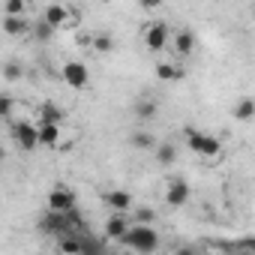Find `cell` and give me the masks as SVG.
<instances>
[{
  "mask_svg": "<svg viewBox=\"0 0 255 255\" xmlns=\"http://www.w3.org/2000/svg\"><path fill=\"white\" fill-rule=\"evenodd\" d=\"M120 243L135 249V252H156L159 249V231L153 228V222H129Z\"/></svg>",
  "mask_w": 255,
  "mask_h": 255,
  "instance_id": "cell-1",
  "label": "cell"
},
{
  "mask_svg": "<svg viewBox=\"0 0 255 255\" xmlns=\"http://www.w3.org/2000/svg\"><path fill=\"white\" fill-rule=\"evenodd\" d=\"M186 147L192 153H198L201 159H216L222 153V141L216 135H207V132H198V129H186Z\"/></svg>",
  "mask_w": 255,
  "mask_h": 255,
  "instance_id": "cell-2",
  "label": "cell"
},
{
  "mask_svg": "<svg viewBox=\"0 0 255 255\" xmlns=\"http://www.w3.org/2000/svg\"><path fill=\"white\" fill-rule=\"evenodd\" d=\"M12 138L21 150H36L39 147V135H36V123L27 120H15L12 123Z\"/></svg>",
  "mask_w": 255,
  "mask_h": 255,
  "instance_id": "cell-3",
  "label": "cell"
},
{
  "mask_svg": "<svg viewBox=\"0 0 255 255\" xmlns=\"http://www.w3.org/2000/svg\"><path fill=\"white\" fill-rule=\"evenodd\" d=\"M63 81H66V87H72V90H84L87 84H90V72H87V66L84 63H78V60H69V63H63Z\"/></svg>",
  "mask_w": 255,
  "mask_h": 255,
  "instance_id": "cell-4",
  "label": "cell"
},
{
  "mask_svg": "<svg viewBox=\"0 0 255 255\" xmlns=\"http://www.w3.org/2000/svg\"><path fill=\"white\" fill-rule=\"evenodd\" d=\"M75 207H78V198H75V192L66 189L63 183L54 186V189L48 192V210H60V213H66V210H75Z\"/></svg>",
  "mask_w": 255,
  "mask_h": 255,
  "instance_id": "cell-5",
  "label": "cell"
},
{
  "mask_svg": "<svg viewBox=\"0 0 255 255\" xmlns=\"http://www.w3.org/2000/svg\"><path fill=\"white\" fill-rule=\"evenodd\" d=\"M168 39H171V33H168V27H165L162 21H153V24L144 30V45H147L150 51H162V48L168 45Z\"/></svg>",
  "mask_w": 255,
  "mask_h": 255,
  "instance_id": "cell-6",
  "label": "cell"
},
{
  "mask_svg": "<svg viewBox=\"0 0 255 255\" xmlns=\"http://www.w3.org/2000/svg\"><path fill=\"white\" fill-rule=\"evenodd\" d=\"M186 201H189V183H186V180H180V177L168 180V189H165V204H168V207H183Z\"/></svg>",
  "mask_w": 255,
  "mask_h": 255,
  "instance_id": "cell-7",
  "label": "cell"
},
{
  "mask_svg": "<svg viewBox=\"0 0 255 255\" xmlns=\"http://www.w3.org/2000/svg\"><path fill=\"white\" fill-rule=\"evenodd\" d=\"M36 135H39V144H45V147H57V144H60V123L39 120Z\"/></svg>",
  "mask_w": 255,
  "mask_h": 255,
  "instance_id": "cell-8",
  "label": "cell"
},
{
  "mask_svg": "<svg viewBox=\"0 0 255 255\" xmlns=\"http://www.w3.org/2000/svg\"><path fill=\"white\" fill-rule=\"evenodd\" d=\"M105 204L114 210V213H126V210H132V195L126 192V189H111L105 195Z\"/></svg>",
  "mask_w": 255,
  "mask_h": 255,
  "instance_id": "cell-9",
  "label": "cell"
},
{
  "mask_svg": "<svg viewBox=\"0 0 255 255\" xmlns=\"http://www.w3.org/2000/svg\"><path fill=\"white\" fill-rule=\"evenodd\" d=\"M126 228H129V219H126L123 213H111V216L105 219V237H108V240H120V237L126 234Z\"/></svg>",
  "mask_w": 255,
  "mask_h": 255,
  "instance_id": "cell-10",
  "label": "cell"
},
{
  "mask_svg": "<svg viewBox=\"0 0 255 255\" xmlns=\"http://www.w3.org/2000/svg\"><path fill=\"white\" fill-rule=\"evenodd\" d=\"M27 30H30V24L24 15H3V33L6 36H24Z\"/></svg>",
  "mask_w": 255,
  "mask_h": 255,
  "instance_id": "cell-11",
  "label": "cell"
},
{
  "mask_svg": "<svg viewBox=\"0 0 255 255\" xmlns=\"http://www.w3.org/2000/svg\"><path fill=\"white\" fill-rule=\"evenodd\" d=\"M51 27H63L66 24V18H69V9L66 6H60V3H51L48 9H45V15H42Z\"/></svg>",
  "mask_w": 255,
  "mask_h": 255,
  "instance_id": "cell-12",
  "label": "cell"
},
{
  "mask_svg": "<svg viewBox=\"0 0 255 255\" xmlns=\"http://www.w3.org/2000/svg\"><path fill=\"white\" fill-rule=\"evenodd\" d=\"M174 48H177V54L189 57L192 48H195V33H192V30H180V33L174 36Z\"/></svg>",
  "mask_w": 255,
  "mask_h": 255,
  "instance_id": "cell-13",
  "label": "cell"
},
{
  "mask_svg": "<svg viewBox=\"0 0 255 255\" xmlns=\"http://www.w3.org/2000/svg\"><path fill=\"white\" fill-rule=\"evenodd\" d=\"M39 120H51V123H63L66 120V111L54 102H42L39 105Z\"/></svg>",
  "mask_w": 255,
  "mask_h": 255,
  "instance_id": "cell-14",
  "label": "cell"
},
{
  "mask_svg": "<svg viewBox=\"0 0 255 255\" xmlns=\"http://www.w3.org/2000/svg\"><path fill=\"white\" fill-rule=\"evenodd\" d=\"M132 111H135V117H141V120H150V117H153V114L159 111V105H156L153 99H138Z\"/></svg>",
  "mask_w": 255,
  "mask_h": 255,
  "instance_id": "cell-15",
  "label": "cell"
},
{
  "mask_svg": "<svg viewBox=\"0 0 255 255\" xmlns=\"http://www.w3.org/2000/svg\"><path fill=\"white\" fill-rule=\"evenodd\" d=\"M90 48H96L99 54H108V51L114 48V39H111V33H96V36H90Z\"/></svg>",
  "mask_w": 255,
  "mask_h": 255,
  "instance_id": "cell-16",
  "label": "cell"
},
{
  "mask_svg": "<svg viewBox=\"0 0 255 255\" xmlns=\"http://www.w3.org/2000/svg\"><path fill=\"white\" fill-rule=\"evenodd\" d=\"M54 30H57V27H51V24H48L45 18H39V21L33 24V36H36L39 42H51V36H54Z\"/></svg>",
  "mask_w": 255,
  "mask_h": 255,
  "instance_id": "cell-17",
  "label": "cell"
},
{
  "mask_svg": "<svg viewBox=\"0 0 255 255\" xmlns=\"http://www.w3.org/2000/svg\"><path fill=\"white\" fill-rule=\"evenodd\" d=\"M156 78L159 81H177V78H183V72L177 66H171V63H159L156 66Z\"/></svg>",
  "mask_w": 255,
  "mask_h": 255,
  "instance_id": "cell-18",
  "label": "cell"
},
{
  "mask_svg": "<svg viewBox=\"0 0 255 255\" xmlns=\"http://www.w3.org/2000/svg\"><path fill=\"white\" fill-rule=\"evenodd\" d=\"M252 114H255V102L246 96V99H240L237 102V108H234V117L237 120H252Z\"/></svg>",
  "mask_w": 255,
  "mask_h": 255,
  "instance_id": "cell-19",
  "label": "cell"
},
{
  "mask_svg": "<svg viewBox=\"0 0 255 255\" xmlns=\"http://www.w3.org/2000/svg\"><path fill=\"white\" fill-rule=\"evenodd\" d=\"M129 144H132V147H138V150H150V147H156V141H153V135H150V132H132Z\"/></svg>",
  "mask_w": 255,
  "mask_h": 255,
  "instance_id": "cell-20",
  "label": "cell"
},
{
  "mask_svg": "<svg viewBox=\"0 0 255 255\" xmlns=\"http://www.w3.org/2000/svg\"><path fill=\"white\" fill-rule=\"evenodd\" d=\"M156 159H159V165H171L177 159V147L174 144H159L156 147Z\"/></svg>",
  "mask_w": 255,
  "mask_h": 255,
  "instance_id": "cell-21",
  "label": "cell"
},
{
  "mask_svg": "<svg viewBox=\"0 0 255 255\" xmlns=\"http://www.w3.org/2000/svg\"><path fill=\"white\" fill-rule=\"evenodd\" d=\"M3 78H6V81H21V78H24V66L15 63V60H9V63L3 66Z\"/></svg>",
  "mask_w": 255,
  "mask_h": 255,
  "instance_id": "cell-22",
  "label": "cell"
},
{
  "mask_svg": "<svg viewBox=\"0 0 255 255\" xmlns=\"http://www.w3.org/2000/svg\"><path fill=\"white\" fill-rule=\"evenodd\" d=\"M15 111V99L9 93H0V117H9Z\"/></svg>",
  "mask_w": 255,
  "mask_h": 255,
  "instance_id": "cell-23",
  "label": "cell"
},
{
  "mask_svg": "<svg viewBox=\"0 0 255 255\" xmlns=\"http://www.w3.org/2000/svg\"><path fill=\"white\" fill-rule=\"evenodd\" d=\"M3 15H24V0H6Z\"/></svg>",
  "mask_w": 255,
  "mask_h": 255,
  "instance_id": "cell-24",
  "label": "cell"
},
{
  "mask_svg": "<svg viewBox=\"0 0 255 255\" xmlns=\"http://www.w3.org/2000/svg\"><path fill=\"white\" fill-rule=\"evenodd\" d=\"M153 219H156V213L150 207H135V222H153Z\"/></svg>",
  "mask_w": 255,
  "mask_h": 255,
  "instance_id": "cell-25",
  "label": "cell"
},
{
  "mask_svg": "<svg viewBox=\"0 0 255 255\" xmlns=\"http://www.w3.org/2000/svg\"><path fill=\"white\" fill-rule=\"evenodd\" d=\"M138 3H141V9L150 12V9H159V6H162V0H138Z\"/></svg>",
  "mask_w": 255,
  "mask_h": 255,
  "instance_id": "cell-26",
  "label": "cell"
},
{
  "mask_svg": "<svg viewBox=\"0 0 255 255\" xmlns=\"http://www.w3.org/2000/svg\"><path fill=\"white\" fill-rule=\"evenodd\" d=\"M0 159H3V153H0Z\"/></svg>",
  "mask_w": 255,
  "mask_h": 255,
  "instance_id": "cell-27",
  "label": "cell"
}]
</instances>
